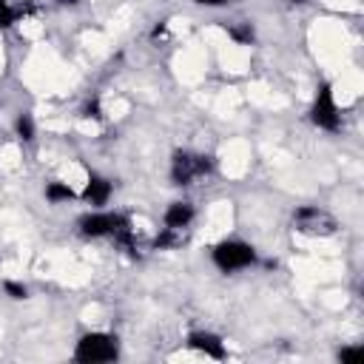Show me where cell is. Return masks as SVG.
Returning <instances> with one entry per match:
<instances>
[{
  "label": "cell",
  "mask_w": 364,
  "mask_h": 364,
  "mask_svg": "<svg viewBox=\"0 0 364 364\" xmlns=\"http://www.w3.org/2000/svg\"><path fill=\"white\" fill-rule=\"evenodd\" d=\"M125 222V217L120 214H89L80 220V231L83 237H114V231Z\"/></svg>",
  "instance_id": "6"
},
{
  "label": "cell",
  "mask_w": 364,
  "mask_h": 364,
  "mask_svg": "<svg viewBox=\"0 0 364 364\" xmlns=\"http://www.w3.org/2000/svg\"><path fill=\"white\" fill-rule=\"evenodd\" d=\"M120 356L117 350V339L108 333H89L77 341L74 358L83 364H103V361H114Z\"/></svg>",
  "instance_id": "2"
},
{
  "label": "cell",
  "mask_w": 364,
  "mask_h": 364,
  "mask_svg": "<svg viewBox=\"0 0 364 364\" xmlns=\"http://www.w3.org/2000/svg\"><path fill=\"white\" fill-rule=\"evenodd\" d=\"M254 262H256V251L248 242H222L214 248V265L225 273L251 268Z\"/></svg>",
  "instance_id": "3"
},
{
  "label": "cell",
  "mask_w": 364,
  "mask_h": 364,
  "mask_svg": "<svg viewBox=\"0 0 364 364\" xmlns=\"http://www.w3.org/2000/svg\"><path fill=\"white\" fill-rule=\"evenodd\" d=\"M214 171V159L205 154H188V151H176L171 162V179L174 186H191L194 179L205 176Z\"/></svg>",
  "instance_id": "1"
},
{
  "label": "cell",
  "mask_w": 364,
  "mask_h": 364,
  "mask_svg": "<svg viewBox=\"0 0 364 364\" xmlns=\"http://www.w3.org/2000/svg\"><path fill=\"white\" fill-rule=\"evenodd\" d=\"M237 43H242V46H251L254 43V29H251V23H242V26H234L231 32H228Z\"/></svg>",
  "instance_id": "13"
},
{
  "label": "cell",
  "mask_w": 364,
  "mask_h": 364,
  "mask_svg": "<svg viewBox=\"0 0 364 364\" xmlns=\"http://www.w3.org/2000/svg\"><path fill=\"white\" fill-rule=\"evenodd\" d=\"M18 18H21V9L9 6L6 0H0V29H9L12 23H18Z\"/></svg>",
  "instance_id": "11"
},
{
  "label": "cell",
  "mask_w": 364,
  "mask_h": 364,
  "mask_svg": "<svg viewBox=\"0 0 364 364\" xmlns=\"http://www.w3.org/2000/svg\"><path fill=\"white\" fill-rule=\"evenodd\" d=\"M15 128H18V137L21 140H35V123H32V117L29 114H21L18 117V123H15Z\"/></svg>",
  "instance_id": "12"
},
{
  "label": "cell",
  "mask_w": 364,
  "mask_h": 364,
  "mask_svg": "<svg viewBox=\"0 0 364 364\" xmlns=\"http://www.w3.org/2000/svg\"><path fill=\"white\" fill-rule=\"evenodd\" d=\"M188 344H191L194 350L211 356V358H225V356H228V353H225V344H222L220 336H214V333H191Z\"/></svg>",
  "instance_id": "8"
},
{
  "label": "cell",
  "mask_w": 364,
  "mask_h": 364,
  "mask_svg": "<svg viewBox=\"0 0 364 364\" xmlns=\"http://www.w3.org/2000/svg\"><path fill=\"white\" fill-rule=\"evenodd\" d=\"M83 117H89V120H100V117H103V111H100V100H91V103H86V108H83Z\"/></svg>",
  "instance_id": "16"
},
{
  "label": "cell",
  "mask_w": 364,
  "mask_h": 364,
  "mask_svg": "<svg viewBox=\"0 0 364 364\" xmlns=\"http://www.w3.org/2000/svg\"><path fill=\"white\" fill-rule=\"evenodd\" d=\"M339 358H341V361H361V358H364V350H361V347H347V350L339 353Z\"/></svg>",
  "instance_id": "15"
},
{
  "label": "cell",
  "mask_w": 364,
  "mask_h": 364,
  "mask_svg": "<svg viewBox=\"0 0 364 364\" xmlns=\"http://www.w3.org/2000/svg\"><path fill=\"white\" fill-rule=\"evenodd\" d=\"M108 197H111V182L91 174V176H89V186H86V191H83V200L91 203V205H106Z\"/></svg>",
  "instance_id": "9"
},
{
  "label": "cell",
  "mask_w": 364,
  "mask_h": 364,
  "mask_svg": "<svg viewBox=\"0 0 364 364\" xmlns=\"http://www.w3.org/2000/svg\"><path fill=\"white\" fill-rule=\"evenodd\" d=\"M310 120H313V125H319V128H324V131H339V125H341L339 106H336L333 91H330L327 83L319 86L316 103H313V108H310Z\"/></svg>",
  "instance_id": "4"
},
{
  "label": "cell",
  "mask_w": 364,
  "mask_h": 364,
  "mask_svg": "<svg viewBox=\"0 0 364 364\" xmlns=\"http://www.w3.org/2000/svg\"><path fill=\"white\" fill-rule=\"evenodd\" d=\"M293 222H296L299 231L313 234V237H327V234L336 231L333 217L324 214V211H319V208H299V211L293 214Z\"/></svg>",
  "instance_id": "5"
},
{
  "label": "cell",
  "mask_w": 364,
  "mask_h": 364,
  "mask_svg": "<svg viewBox=\"0 0 364 364\" xmlns=\"http://www.w3.org/2000/svg\"><path fill=\"white\" fill-rule=\"evenodd\" d=\"M191 220H194V205L191 203H171L168 211H165V228H171V231L188 228Z\"/></svg>",
  "instance_id": "7"
},
{
  "label": "cell",
  "mask_w": 364,
  "mask_h": 364,
  "mask_svg": "<svg viewBox=\"0 0 364 364\" xmlns=\"http://www.w3.org/2000/svg\"><path fill=\"white\" fill-rule=\"evenodd\" d=\"M200 6H225V4H231V0H197Z\"/></svg>",
  "instance_id": "17"
},
{
  "label": "cell",
  "mask_w": 364,
  "mask_h": 364,
  "mask_svg": "<svg viewBox=\"0 0 364 364\" xmlns=\"http://www.w3.org/2000/svg\"><path fill=\"white\" fill-rule=\"evenodd\" d=\"M4 290H6L12 299H26V296H29V290H26L23 285H18V282H6V285H4Z\"/></svg>",
  "instance_id": "14"
},
{
  "label": "cell",
  "mask_w": 364,
  "mask_h": 364,
  "mask_svg": "<svg viewBox=\"0 0 364 364\" xmlns=\"http://www.w3.org/2000/svg\"><path fill=\"white\" fill-rule=\"evenodd\" d=\"M74 197V191L69 186H63V182H52V186L46 188V200L49 203H69Z\"/></svg>",
  "instance_id": "10"
},
{
  "label": "cell",
  "mask_w": 364,
  "mask_h": 364,
  "mask_svg": "<svg viewBox=\"0 0 364 364\" xmlns=\"http://www.w3.org/2000/svg\"><path fill=\"white\" fill-rule=\"evenodd\" d=\"M293 4H299V0H293Z\"/></svg>",
  "instance_id": "18"
}]
</instances>
